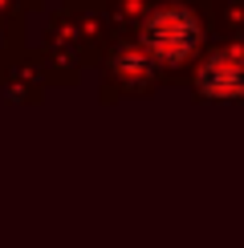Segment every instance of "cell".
<instances>
[{
	"label": "cell",
	"instance_id": "6da1fadb",
	"mask_svg": "<svg viewBox=\"0 0 244 248\" xmlns=\"http://www.w3.org/2000/svg\"><path fill=\"white\" fill-rule=\"evenodd\" d=\"M199 41V20L196 13H187V8H159V13H151V20L142 25V57L155 61V65H175L183 61L196 49Z\"/></svg>",
	"mask_w": 244,
	"mask_h": 248
},
{
	"label": "cell",
	"instance_id": "7a4b0ae2",
	"mask_svg": "<svg viewBox=\"0 0 244 248\" xmlns=\"http://www.w3.org/2000/svg\"><path fill=\"white\" fill-rule=\"evenodd\" d=\"M196 86L212 102H240L244 98V53L240 49H220L199 65Z\"/></svg>",
	"mask_w": 244,
	"mask_h": 248
}]
</instances>
